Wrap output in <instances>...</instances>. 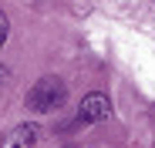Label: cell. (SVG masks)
Masks as SVG:
<instances>
[{"instance_id": "cell-1", "label": "cell", "mask_w": 155, "mask_h": 148, "mask_svg": "<svg viewBox=\"0 0 155 148\" xmlns=\"http://www.w3.org/2000/svg\"><path fill=\"white\" fill-rule=\"evenodd\" d=\"M64 101H68V84L61 78H41L27 91V108L37 111V114L58 111V108H64Z\"/></svg>"}, {"instance_id": "cell-2", "label": "cell", "mask_w": 155, "mask_h": 148, "mask_svg": "<svg viewBox=\"0 0 155 148\" xmlns=\"http://www.w3.org/2000/svg\"><path fill=\"white\" fill-rule=\"evenodd\" d=\"M108 114H111V101H108V94L91 91L84 101H81V114H78V121H81V125H94V121H105Z\"/></svg>"}, {"instance_id": "cell-3", "label": "cell", "mask_w": 155, "mask_h": 148, "mask_svg": "<svg viewBox=\"0 0 155 148\" xmlns=\"http://www.w3.org/2000/svg\"><path fill=\"white\" fill-rule=\"evenodd\" d=\"M37 141H41V128H37V125H20V128H17V145L34 148Z\"/></svg>"}, {"instance_id": "cell-4", "label": "cell", "mask_w": 155, "mask_h": 148, "mask_svg": "<svg viewBox=\"0 0 155 148\" xmlns=\"http://www.w3.org/2000/svg\"><path fill=\"white\" fill-rule=\"evenodd\" d=\"M7 37H10V20H7V14L0 10V47L7 44Z\"/></svg>"}, {"instance_id": "cell-5", "label": "cell", "mask_w": 155, "mask_h": 148, "mask_svg": "<svg viewBox=\"0 0 155 148\" xmlns=\"http://www.w3.org/2000/svg\"><path fill=\"white\" fill-rule=\"evenodd\" d=\"M14 148H24V145H14Z\"/></svg>"}]
</instances>
